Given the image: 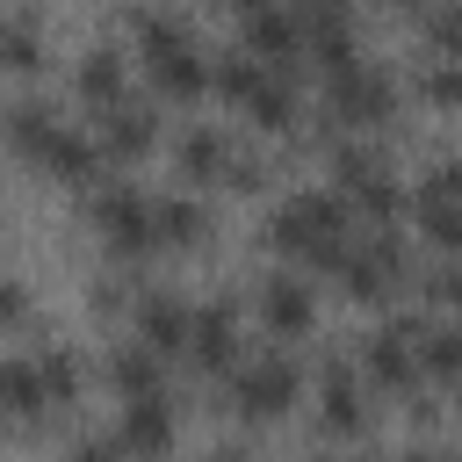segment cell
Here are the masks:
<instances>
[{
    "label": "cell",
    "instance_id": "cell-1",
    "mask_svg": "<svg viewBox=\"0 0 462 462\" xmlns=\"http://www.w3.org/2000/svg\"><path fill=\"white\" fill-rule=\"evenodd\" d=\"M346 209H339V195H289L282 209H274V253H296V260H310V267H339L346 260Z\"/></svg>",
    "mask_w": 462,
    "mask_h": 462
},
{
    "label": "cell",
    "instance_id": "cell-2",
    "mask_svg": "<svg viewBox=\"0 0 462 462\" xmlns=\"http://www.w3.org/2000/svg\"><path fill=\"white\" fill-rule=\"evenodd\" d=\"M137 43H144V72H152V87L159 94H173V101H195L202 87H209V65H202V51H195V36H188V22H173V14H137Z\"/></svg>",
    "mask_w": 462,
    "mask_h": 462
},
{
    "label": "cell",
    "instance_id": "cell-3",
    "mask_svg": "<svg viewBox=\"0 0 462 462\" xmlns=\"http://www.w3.org/2000/svg\"><path fill=\"white\" fill-rule=\"evenodd\" d=\"M94 231L116 260H137L159 245V202H144L137 188H94Z\"/></svg>",
    "mask_w": 462,
    "mask_h": 462
},
{
    "label": "cell",
    "instance_id": "cell-4",
    "mask_svg": "<svg viewBox=\"0 0 462 462\" xmlns=\"http://www.w3.org/2000/svg\"><path fill=\"white\" fill-rule=\"evenodd\" d=\"M296 390H303V375H296L289 354H253V361L231 368V404H238V419H282V411L296 404Z\"/></svg>",
    "mask_w": 462,
    "mask_h": 462
},
{
    "label": "cell",
    "instance_id": "cell-5",
    "mask_svg": "<svg viewBox=\"0 0 462 462\" xmlns=\"http://www.w3.org/2000/svg\"><path fill=\"white\" fill-rule=\"evenodd\" d=\"M325 108L346 123V130H361V123H390V108H397V87H390V72H375V65H346V72H332V87H325Z\"/></svg>",
    "mask_w": 462,
    "mask_h": 462
},
{
    "label": "cell",
    "instance_id": "cell-6",
    "mask_svg": "<svg viewBox=\"0 0 462 462\" xmlns=\"http://www.w3.org/2000/svg\"><path fill=\"white\" fill-rule=\"evenodd\" d=\"M332 274L346 282V296H361V303H383V296L404 282V245H397L390 231H375V238L346 245V260H339Z\"/></svg>",
    "mask_w": 462,
    "mask_h": 462
},
{
    "label": "cell",
    "instance_id": "cell-7",
    "mask_svg": "<svg viewBox=\"0 0 462 462\" xmlns=\"http://www.w3.org/2000/svg\"><path fill=\"white\" fill-rule=\"evenodd\" d=\"M245 51L260 58V65H274V72H289L303 51H310V29H303V14H289V7H253L245 14Z\"/></svg>",
    "mask_w": 462,
    "mask_h": 462
},
{
    "label": "cell",
    "instance_id": "cell-8",
    "mask_svg": "<svg viewBox=\"0 0 462 462\" xmlns=\"http://www.w3.org/2000/svg\"><path fill=\"white\" fill-rule=\"evenodd\" d=\"M94 137H101V152H108V159H144V152L159 144V116H152L144 101H108Z\"/></svg>",
    "mask_w": 462,
    "mask_h": 462
},
{
    "label": "cell",
    "instance_id": "cell-9",
    "mask_svg": "<svg viewBox=\"0 0 462 462\" xmlns=\"http://www.w3.org/2000/svg\"><path fill=\"white\" fill-rule=\"evenodd\" d=\"M101 159H108V152H101V137L65 130V123H58V130H51V144L36 152V166H43L51 180H72V188H79V180H94V173H101Z\"/></svg>",
    "mask_w": 462,
    "mask_h": 462
},
{
    "label": "cell",
    "instance_id": "cell-10",
    "mask_svg": "<svg viewBox=\"0 0 462 462\" xmlns=\"http://www.w3.org/2000/svg\"><path fill=\"white\" fill-rule=\"evenodd\" d=\"M188 354H195V368H209V375H231V368H238V318H231V303L195 310V339H188Z\"/></svg>",
    "mask_w": 462,
    "mask_h": 462
},
{
    "label": "cell",
    "instance_id": "cell-11",
    "mask_svg": "<svg viewBox=\"0 0 462 462\" xmlns=\"http://www.w3.org/2000/svg\"><path fill=\"white\" fill-rule=\"evenodd\" d=\"M116 433H123L130 455H166V448H173V404H166V397H123Z\"/></svg>",
    "mask_w": 462,
    "mask_h": 462
},
{
    "label": "cell",
    "instance_id": "cell-12",
    "mask_svg": "<svg viewBox=\"0 0 462 462\" xmlns=\"http://www.w3.org/2000/svg\"><path fill=\"white\" fill-rule=\"evenodd\" d=\"M166 354L152 346V339H137V346H116L108 354V390L116 397H166V368H159Z\"/></svg>",
    "mask_w": 462,
    "mask_h": 462
},
{
    "label": "cell",
    "instance_id": "cell-13",
    "mask_svg": "<svg viewBox=\"0 0 462 462\" xmlns=\"http://www.w3.org/2000/svg\"><path fill=\"white\" fill-rule=\"evenodd\" d=\"M173 159H180L188 180H224V188H231V173H238V144L217 137V130H180Z\"/></svg>",
    "mask_w": 462,
    "mask_h": 462
},
{
    "label": "cell",
    "instance_id": "cell-14",
    "mask_svg": "<svg viewBox=\"0 0 462 462\" xmlns=\"http://www.w3.org/2000/svg\"><path fill=\"white\" fill-rule=\"evenodd\" d=\"M260 318H267V332H274V339H303L318 310H310V289H303L296 274H274V282L260 289Z\"/></svg>",
    "mask_w": 462,
    "mask_h": 462
},
{
    "label": "cell",
    "instance_id": "cell-15",
    "mask_svg": "<svg viewBox=\"0 0 462 462\" xmlns=\"http://www.w3.org/2000/svg\"><path fill=\"white\" fill-rule=\"evenodd\" d=\"M137 332H144L159 354H180V346L195 339V310H188L180 296H144V303H137Z\"/></svg>",
    "mask_w": 462,
    "mask_h": 462
},
{
    "label": "cell",
    "instance_id": "cell-16",
    "mask_svg": "<svg viewBox=\"0 0 462 462\" xmlns=\"http://www.w3.org/2000/svg\"><path fill=\"white\" fill-rule=\"evenodd\" d=\"M318 426H325V433H361V426H368L361 383H354L346 368H325V383H318Z\"/></svg>",
    "mask_w": 462,
    "mask_h": 462
},
{
    "label": "cell",
    "instance_id": "cell-17",
    "mask_svg": "<svg viewBox=\"0 0 462 462\" xmlns=\"http://www.w3.org/2000/svg\"><path fill=\"white\" fill-rule=\"evenodd\" d=\"M0 58H7L14 79H29V72L43 65V29H36V14H7V29H0Z\"/></svg>",
    "mask_w": 462,
    "mask_h": 462
},
{
    "label": "cell",
    "instance_id": "cell-18",
    "mask_svg": "<svg viewBox=\"0 0 462 462\" xmlns=\"http://www.w3.org/2000/svg\"><path fill=\"white\" fill-rule=\"evenodd\" d=\"M51 130H58V108H43V101H29V94L7 108V137H14L22 159H36V152L51 144Z\"/></svg>",
    "mask_w": 462,
    "mask_h": 462
},
{
    "label": "cell",
    "instance_id": "cell-19",
    "mask_svg": "<svg viewBox=\"0 0 462 462\" xmlns=\"http://www.w3.org/2000/svg\"><path fill=\"white\" fill-rule=\"evenodd\" d=\"M79 94H87L94 108L123 101V58H116V51H87V58H79Z\"/></svg>",
    "mask_w": 462,
    "mask_h": 462
},
{
    "label": "cell",
    "instance_id": "cell-20",
    "mask_svg": "<svg viewBox=\"0 0 462 462\" xmlns=\"http://www.w3.org/2000/svg\"><path fill=\"white\" fill-rule=\"evenodd\" d=\"M245 116H253L260 130H289V123H296V94H289V79H282V72H267V79L253 87Z\"/></svg>",
    "mask_w": 462,
    "mask_h": 462
},
{
    "label": "cell",
    "instance_id": "cell-21",
    "mask_svg": "<svg viewBox=\"0 0 462 462\" xmlns=\"http://www.w3.org/2000/svg\"><path fill=\"white\" fill-rule=\"evenodd\" d=\"M202 231H209V217H202L195 195H166L159 202V245H195Z\"/></svg>",
    "mask_w": 462,
    "mask_h": 462
},
{
    "label": "cell",
    "instance_id": "cell-22",
    "mask_svg": "<svg viewBox=\"0 0 462 462\" xmlns=\"http://www.w3.org/2000/svg\"><path fill=\"white\" fill-rule=\"evenodd\" d=\"M419 361H426L433 383H462V325H433L426 346H419Z\"/></svg>",
    "mask_w": 462,
    "mask_h": 462
},
{
    "label": "cell",
    "instance_id": "cell-23",
    "mask_svg": "<svg viewBox=\"0 0 462 462\" xmlns=\"http://www.w3.org/2000/svg\"><path fill=\"white\" fill-rule=\"evenodd\" d=\"M260 79H267V72L253 65V51H238V58H224V65H209V87H217L224 101H238V108L253 101V87H260Z\"/></svg>",
    "mask_w": 462,
    "mask_h": 462
},
{
    "label": "cell",
    "instance_id": "cell-24",
    "mask_svg": "<svg viewBox=\"0 0 462 462\" xmlns=\"http://www.w3.org/2000/svg\"><path fill=\"white\" fill-rule=\"evenodd\" d=\"M332 173H339V195H354V188L383 180L390 166H383V152H368V144H339V152H332Z\"/></svg>",
    "mask_w": 462,
    "mask_h": 462
},
{
    "label": "cell",
    "instance_id": "cell-25",
    "mask_svg": "<svg viewBox=\"0 0 462 462\" xmlns=\"http://www.w3.org/2000/svg\"><path fill=\"white\" fill-rule=\"evenodd\" d=\"M36 368H43V390H51V404L65 411V404L79 397V361H72L65 346H43V354H36Z\"/></svg>",
    "mask_w": 462,
    "mask_h": 462
},
{
    "label": "cell",
    "instance_id": "cell-26",
    "mask_svg": "<svg viewBox=\"0 0 462 462\" xmlns=\"http://www.w3.org/2000/svg\"><path fill=\"white\" fill-rule=\"evenodd\" d=\"M419 101L455 108V101H462V58H433V65L419 72Z\"/></svg>",
    "mask_w": 462,
    "mask_h": 462
},
{
    "label": "cell",
    "instance_id": "cell-27",
    "mask_svg": "<svg viewBox=\"0 0 462 462\" xmlns=\"http://www.w3.org/2000/svg\"><path fill=\"white\" fill-rule=\"evenodd\" d=\"M426 43H433L440 58H462V0H455V7H433V14H426Z\"/></svg>",
    "mask_w": 462,
    "mask_h": 462
},
{
    "label": "cell",
    "instance_id": "cell-28",
    "mask_svg": "<svg viewBox=\"0 0 462 462\" xmlns=\"http://www.w3.org/2000/svg\"><path fill=\"white\" fill-rule=\"evenodd\" d=\"M0 325H7V339L29 332V289L22 282H0Z\"/></svg>",
    "mask_w": 462,
    "mask_h": 462
},
{
    "label": "cell",
    "instance_id": "cell-29",
    "mask_svg": "<svg viewBox=\"0 0 462 462\" xmlns=\"http://www.w3.org/2000/svg\"><path fill=\"white\" fill-rule=\"evenodd\" d=\"M426 296H433L440 310H462V267H440V274L426 282Z\"/></svg>",
    "mask_w": 462,
    "mask_h": 462
},
{
    "label": "cell",
    "instance_id": "cell-30",
    "mask_svg": "<svg viewBox=\"0 0 462 462\" xmlns=\"http://www.w3.org/2000/svg\"><path fill=\"white\" fill-rule=\"evenodd\" d=\"M123 296H130V274H101L94 282V310H116Z\"/></svg>",
    "mask_w": 462,
    "mask_h": 462
},
{
    "label": "cell",
    "instance_id": "cell-31",
    "mask_svg": "<svg viewBox=\"0 0 462 462\" xmlns=\"http://www.w3.org/2000/svg\"><path fill=\"white\" fill-rule=\"evenodd\" d=\"M238 7H245V14H253V7H267V0H238Z\"/></svg>",
    "mask_w": 462,
    "mask_h": 462
},
{
    "label": "cell",
    "instance_id": "cell-32",
    "mask_svg": "<svg viewBox=\"0 0 462 462\" xmlns=\"http://www.w3.org/2000/svg\"><path fill=\"white\" fill-rule=\"evenodd\" d=\"M397 7H426V0H397Z\"/></svg>",
    "mask_w": 462,
    "mask_h": 462
}]
</instances>
